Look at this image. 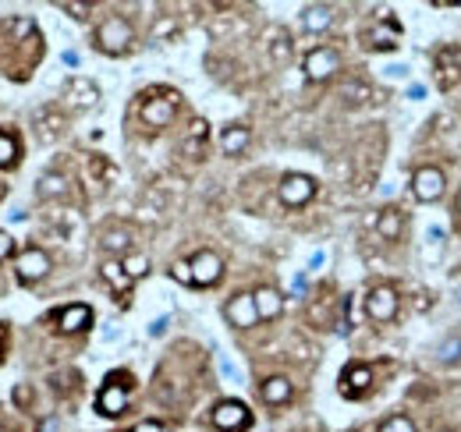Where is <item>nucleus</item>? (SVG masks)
I'll use <instances>...</instances> for the list:
<instances>
[{"label":"nucleus","instance_id":"1","mask_svg":"<svg viewBox=\"0 0 461 432\" xmlns=\"http://www.w3.org/2000/svg\"><path fill=\"white\" fill-rule=\"evenodd\" d=\"M96 40H100V50H107V54H121V50L132 43V29L124 25V18H107V22L100 25Z\"/></svg>","mask_w":461,"mask_h":432},{"label":"nucleus","instance_id":"2","mask_svg":"<svg viewBox=\"0 0 461 432\" xmlns=\"http://www.w3.org/2000/svg\"><path fill=\"white\" fill-rule=\"evenodd\" d=\"M15 270L22 280H43L50 273V256L40 252V248H25L18 259H15Z\"/></svg>","mask_w":461,"mask_h":432},{"label":"nucleus","instance_id":"3","mask_svg":"<svg viewBox=\"0 0 461 432\" xmlns=\"http://www.w3.org/2000/svg\"><path fill=\"white\" fill-rule=\"evenodd\" d=\"M64 100H68L75 110H89V107L100 100V92H96L93 82H86V78H71V82L64 85Z\"/></svg>","mask_w":461,"mask_h":432},{"label":"nucleus","instance_id":"4","mask_svg":"<svg viewBox=\"0 0 461 432\" xmlns=\"http://www.w3.org/2000/svg\"><path fill=\"white\" fill-rule=\"evenodd\" d=\"M213 421H216L223 432H235V428H242V425L249 421V411H245L242 404H235V400H223V404H216Z\"/></svg>","mask_w":461,"mask_h":432},{"label":"nucleus","instance_id":"5","mask_svg":"<svg viewBox=\"0 0 461 432\" xmlns=\"http://www.w3.org/2000/svg\"><path fill=\"white\" fill-rule=\"evenodd\" d=\"M61 128H64V114H61L57 107L36 110V135H40L43 142H54V138L61 135Z\"/></svg>","mask_w":461,"mask_h":432},{"label":"nucleus","instance_id":"6","mask_svg":"<svg viewBox=\"0 0 461 432\" xmlns=\"http://www.w3.org/2000/svg\"><path fill=\"white\" fill-rule=\"evenodd\" d=\"M68 195V177L57 174V170H47L40 181H36V198L40 202H54V198H64Z\"/></svg>","mask_w":461,"mask_h":432},{"label":"nucleus","instance_id":"7","mask_svg":"<svg viewBox=\"0 0 461 432\" xmlns=\"http://www.w3.org/2000/svg\"><path fill=\"white\" fill-rule=\"evenodd\" d=\"M305 71H309V78H330L337 71V54L334 50H313L305 57Z\"/></svg>","mask_w":461,"mask_h":432},{"label":"nucleus","instance_id":"8","mask_svg":"<svg viewBox=\"0 0 461 432\" xmlns=\"http://www.w3.org/2000/svg\"><path fill=\"white\" fill-rule=\"evenodd\" d=\"M309 195H313V181H309V177H302V174L284 177V184H281V198H284L288 205H302Z\"/></svg>","mask_w":461,"mask_h":432},{"label":"nucleus","instance_id":"9","mask_svg":"<svg viewBox=\"0 0 461 432\" xmlns=\"http://www.w3.org/2000/svg\"><path fill=\"white\" fill-rule=\"evenodd\" d=\"M220 259L213 256V252H202V256H195V263H192V280L195 284H216L220 280Z\"/></svg>","mask_w":461,"mask_h":432},{"label":"nucleus","instance_id":"10","mask_svg":"<svg viewBox=\"0 0 461 432\" xmlns=\"http://www.w3.org/2000/svg\"><path fill=\"white\" fill-rule=\"evenodd\" d=\"M227 319L235 323V326H252V323L259 319V312H256V301H252L249 294H238L235 301L227 305Z\"/></svg>","mask_w":461,"mask_h":432},{"label":"nucleus","instance_id":"11","mask_svg":"<svg viewBox=\"0 0 461 432\" xmlns=\"http://www.w3.org/2000/svg\"><path fill=\"white\" fill-rule=\"evenodd\" d=\"M100 245H103V252L121 256V252H128V245H132V231H128V227H107L103 238H100Z\"/></svg>","mask_w":461,"mask_h":432},{"label":"nucleus","instance_id":"12","mask_svg":"<svg viewBox=\"0 0 461 432\" xmlns=\"http://www.w3.org/2000/svg\"><path fill=\"white\" fill-rule=\"evenodd\" d=\"M252 301H256V312H259V319H274V316L281 312V294H277V291H270V287H263V291H259Z\"/></svg>","mask_w":461,"mask_h":432},{"label":"nucleus","instance_id":"13","mask_svg":"<svg viewBox=\"0 0 461 432\" xmlns=\"http://www.w3.org/2000/svg\"><path fill=\"white\" fill-rule=\"evenodd\" d=\"M288 397H291V383H288L284 376L267 379V386H263V400H267V404H284Z\"/></svg>","mask_w":461,"mask_h":432},{"label":"nucleus","instance_id":"14","mask_svg":"<svg viewBox=\"0 0 461 432\" xmlns=\"http://www.w3.org/2000/svg\"><path fill=\"white\" fill-rule=\"evenodd\" d=\"M82 326H89V308H86V305H71V308L61 312V330L75 333V330H82Z\"/></svg>","mask_w":461,"mask_h":432},{"label":"nucleus","instance_id":"15","mask_svg":"<svg viewBox=\"0 0 461 432\" xmlns=\"http://www.w3.org/2000/svg\"><path fill=\"white\" fill-rule=\"evenodd\" d=\"M390 312H394V291H376L369 298V316L373 319H390Z\"/></svg>","mask_w":461,"mask_h":432},{"label":"nucleus","instance_id":"16","mask_svg":"<svg viewBox=\"0 0 461 432\" xmlns=\"http://www.w3.org/2000/svg\"><path fill=\"white\" fill-rule=\"evenodd\" d=\"M170 114H174V100H167V103H149V107L142 110V117H146L153 128H163V124L170 121Z\"/></svg>","mask_w":461,"mask_h":432},{"label":"nucleus","instance_id":"17","mask_svg":"<svg viewBox=\"0 0 461 432\" xmlns=\"http://www.w3.org/2000/svg\"><path fill=\"white\" fill-rule=\"evenodd\" d=\"M415 191H419L422 198H433V195L440 191V174H436V170H422V174L415 177Z\"/></svg>","mask_w":461,"mask_h":432},{"label":"nucleus","instance_id":"18","mask_svg":"<svg viewBox=\"0 0 461 432\" xmlns=\"http://www.w3.org/2000/svg\"><path fill=\"white\" fill-rule=\"evenodd\" d=\"M245 142H249V128H230V131L223 135V152L235 156V152L245 149Z\"/></svg>","mask_w":461,"mask_h":432},{"label":"nucleus","instance_id":"19","mask_svg":"<svg viewBox=\"0 0 461 432\" xmlns=\"http://www.w3.org/2000/svg\"><path fill=\"white\" fill-rule=\"evenodd\" d=\"M100 407H103L107 414H117V411L124 407V390H117V386H107V390L100 393Z\"/></svg>","mask_w":461,"mask_h":432},{"label":"nucleus","instance_id":"20","mask_svg":"<svg viewBox=\"0 0 461 432\" xmlns=\"http://www.w3.org/2000/svg\"><path fill=\"white\" fill-rule=\"evenodd\" d=\"M15 160H18V142L8 131H0V167H11Z\"/></svg>","mask_w":461,"mask_h":432},{"label":"nucleus","instance_id":"21","mask_svg":"<svg viewBox=\"0 0 461 432\" xmlns=\"http://www.w3.org/2000/svg\"><path fill=\"white\" fill-rule=\"evenodd\" d=\"M327 25H330V8H309V11H305V29L320 32V29H327Z\"/></svg>","mask_w":461,"mask_h":432},{"label":"nucleus","instance_id":"22","mask_svg":"<svg viewBox=\"0 0 461 432\" xmlns=\"http://www.w3.org/2000/svg\"><path fill=\"white\" fill-rule=\"evenodd\" d=\"M103 277H107L117 291L128 287V273H124V266H117V263H103Z\"/></svg>","mask_w":461,"mask_h":432},{"label":"nucleus","instance_id":"23","mask_svg":"<svg viewBox=\"0 0 461 432\" xmlns=\"http://www.w3.org/2000/svg\"><path fill=\"white\" fill-rule=\"evenodd\" d=\"M380 231L387 234V238H397L401 234V220H397V212H387L383 220H380Z\"/></svg>","mask_w":461,"mask_h":432},{"label":"nucleus","instance_id":"24","mask_svg":"<svg viewBox=\"0 0 461 432\" xmlns=\"http://www.w3.org/2000/svg\"><path fill=\"white\" fill-rule=\"evenodd\" d=\"M344 96H348L351 103H362V100L369 96V89H366L362 82H348V85H344Z\"/></svg>","mask_w":461,"mask_h":432},{"label":"nucleus","instance_id":"25","mask_svg":"<svg viewBox=\"0 0 461 432\" xmlns=\"http://www.w3.org/2000/svg\"><path fill=\"white\" fill-rule=\"evenodd\" d=\"M348 383H351L355 390H366V383H369V372H366V368H355V372H348Z\"/></svg>","mask_w":461,"mask_h":432},{"label":"nucleus","instance_id":"26","mask_svg":"<svg viewBox=\"0 0 461 432\" xmlns=\"http://www.w3.org/2000/svg\"><path fill=\"white\" fill-rule=\"evenodd\" d=\"M11 252H15V238L0 231V259H11Z\"/></svg>","mask_w":461,"mask_h":432},{"label":"nucleus","instance_id":"27","mask_svg":"<svg viewBox=\"0 0 461 432\" xmlns=\"http://www.w3.org/2000/svg\"><path fill=\"white\" fill-rule=\"evenodd\" d=\"M288 54H291L288 40H284V36H277V43H274V57H277V61H288Z\"/></svg>","mask_w":461,"mask_h":432},{"label":"nucleus","instance_id":"28","mask_svg":"<svg viewBox=\"0 0 461 432\" xmlns=\"http://www.w3.org/2000/svg\"><path fill=\"white\" fill-rule=\"evenodd\" d=\"M124 270H128V277H139V273H146V259H128Z\"/></svg>","mask_w":461,"mask_h":432},{"label":"nucleus","instance_id":"29","mask_svg":"<svg viewBox=\"0 0 461 432\" xmlns=\"http://www.w3.org/2000/svg\"><path fill=\"white\" fill-rule=\"evenodd\" d=\"M383 432H412V425H408L404 418H394V421H387V425H383Z\"/></svg>","mask_w":461,"mask_h":432},{"label":"nucleus","instance_id":"30","mask_svg":"<svg viewBox=\"0 0 461 432\" xmlns=\"http://www.w3.org/2000/svg\"><path fill=\"white\" fill-rule=\"evenodd\" d=\"M174 277H177V280H192V266H188V263H177V266H174Z\"/></svg>","mask_w":461,"mask_h":432},{"label":"nucleus","instance_id":"31","mask_svg":"<svg viewBox=\"0 0 461 432\" xmlns=\"http://www.w3.org/2000/svg\"><path fill=\"white\" fill-rule=\"evenodd\" d=\"M220 372H223L227 379H238V368H235V365H230L227 358H220Z\"/></svg>","mask_w":461,"mask_h":432},{"label":"nucleus","instance_id":"32","mask_svg":"<svg viewBox=\"0 0 461 432\" xmlns=\"http://www.w3.org/2000/svg\"><path fill=\"white\" fill-rule=\"evenodd\" d=\"M64 11H75V18H86L89 4H64Z\"/></svg>","mask_w":461,"mask_h":432},{"label":"nucleus","instance_id":"33","mask_svg":"<svg viewBox=\"0 0 461 432\" xmlns=\"http://www.w3.org/2000/svg\"><path fill=\"white\" fill-rule=\"evenodd\" d=\"M387 75H394V78H404V75H408V68H404V64H390V68H387Z\"/></svg>","mask_w":461,"mask_h":432},{"label":"nucleus","instance_id":"34","mask_svg":"<svg viewBox=\"0 0 461 432\" xmlns=\"http://www.w3.org/2000/svg\"><path fill=\"white\" fill-rule=\"evenodd\" d=\"M163 330H167V319H156V323H153V326H149V333H153V337H160V333H163Z\"/></svg>","mask_w":461,"mask_h":432},{"label":"nucleus","instance_id":"35","mask_svg":"<svg viewBox=\"0 0 461 432\" xmlns=\"http://www.w3.org/2000/svg\"><path fill=\"white\" fill-rule=\"evenodd\" d=\"M4 340H8V326L0 323V354H4Z\"/></svg>","mask_w":461,"mask_h":432},{"label":"nucleus","instance_id":"36","mask_svg":"<svg viewBox=\"0 0 461 432\" xmlns=\"http://www.w3.org/2000/svg\"><path fill=\"white\" fill-rule=\"evenodd\" d=\"M139 432H156V425H142V428H139Z\"/></svg>","mask_w":461,"mask_h":432},{"label":"nucleus","instance_id":"37","mask_svg":"<svg viewBox=\"0 0 461 432\" xmlns=\"http://www.w3.org/2000/svg\"><path fill=\"white\" fill-rule=\"evenodd\" d=\"M457 301H461V284H457Z\"/></svg>","mask_w":461,"mask_h":432}]
</instances>
